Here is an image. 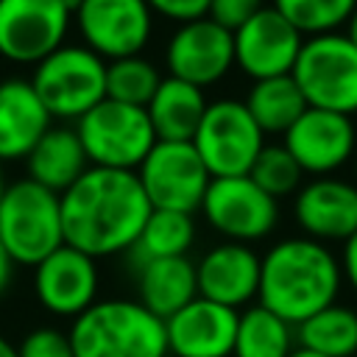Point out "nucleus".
<instances>
[{"label": "nucleus", "mask_w": 357, "mask_h": 357, "mask_svg": "<svg viewBox=\"0 0 357 357\" xmlns=\"http://www.w3.org/2000/svg\"><path fill=\"white\" fill-rule=\"evenodd\" d=\"M153 212L134 170L89 167L61 192L64 243L92 259L128 254Z\"/></svg>", "instance_id": "1"}, {"label": "nucleus", "mask_w": 357, "mask_h": 357, "mask_svg": "<svg viewBox=\"0 0 357 357\" xmlns=\"http://www.w3.org/2000/svg\"><path fill=\"white\" fill-rule=\"evenodd\" d=\"M343 271L337 254L304 234L284 237L262 254L257 304L298 326L318 310L337 301Z\"/></svg>", "instance_id": "2"}, {"label": "nucleus", "mask_w": 357, "mask_h": 357, "mask_svg": "<svg viewBox=\"0 0 357 357\" xmlns=\"http://www.w3.org/2000/svg\"><path fill=\"white\" fill-rule=\"evenodd\" d=\"M67 335L75 357H170L165 321L137 298H98Z\"/></svg>", "instance_id": "3"}, {"label": "nucleus", "mask_w": 357, "mask_h": 357, "mask_svg": "<svg viewBox=\"0 0 357 357\" xmlns=\"http://www.w3.org/2000/svg\"><path fill=\"white\" fill-rule=\"evenodd\" d=\"M0 243L17 265L36 268L64 245L61 195L31 181H11L0 198Z\"/></svg>", "instance_id": "4"}, {"label": "nucleus", "mask_w": 357, "mask_h": 357, "mask_svg": "<svg viewBox=\"0 0 357 357\" xmlns=\"http://www.w3.org/2000/svg\"><path fill=\"white\" fill-rule=\"evenodd\" d=\"M31 86L53 120H81L106 100V61L86 45H61L33 64Z\"/></svg>", "instance_id": "5"}, {"label": "nucleus", "mask_w": 357, "mask_h": 357, "mask_svg": "<svg viewBox=\"0 0 357 357\" xmlns=\"http://www.w3.org/2000/svg\"><path fill=\"white\" fill-rule=\"evenodd\" d=\"M290 75L307 106L357 114V45L343 31L307 36Z\"/></svg>", "instance_id": "6"}, {"label": "nucleus", "mask_w": 357, "mask_h": 357, "mask_svg": "<svg viewBox=\"0 0 357 357\" xmlns=\"http://www.w3.org/2000/svg\"><path fill=\"white\" fill-rule=\"evenodd\" d=\"M78 139L92 167L134 170L156 145V131L148 109L120 100H100L75 123Z\"/></svg>", "instance_id": "7"}, {"label": "nucleus", "mask_w": 357, "mask_h": 357, "mask_svg": "<svg viewBox=\"0 0 357 357\" xmlns=\"http://www.w3.org/2000/svg\"><path fill=\"white\" fill-rule=\"evenodd\" d=\"M192 145L212 178L248 176L259 151L268 145L265 131L251 117L245 100L220 98L204 112Z\"/></svg>", "instance_id": "8"}, {"label": "nucleus", "mask_w": 357, "mask_h": 357, "mask_svg": "<svg viewBox=\"0 0 357 357\" xmlns=\"http://www.w3.org/2000/svg\"><path fill=\"white\" fill-rule=\"evenodd\" d=\"M137 178L153 209L198 212L209 190V170L192 142L156 139L151 153L137 167Z\"/></svg>", "instance_id": "9"}, {"label": "nucleus", "mask_w": 357, "mask_h": 357, "mask_svg": "<svg viewBox=\"0 0 357 357\" xmlns=\"http://www.w3.org/2000/svg\"><path fill=\"white\" fill-rule=\"evenodd\" d=\"M204 220L229 243L265 240L279 223V201L251 176L212 178L201 204Z\"/></svg>", "instance_id": "10"}, {"label": "nucleus", "mask_w": 357, "mask_h": 357, "mask_svg": "<svg viewBox=\"0 0 357 357\" xmlns=\"http://www.w3.org/2000/svg\"><path fill=\"white\" fill-rule=\"evenodd\" d=\"M73 14L64 0H0V56L39 64L64 45Z\"/></svg>", "instance_id": "11"}, {"label": "nucleus", "mask_w": 357, "mask_h": 357, "mask_svg": "<svg viewBox=\"0 0 357 357\" xmlns=\"http://www.w3.org/2000/svg\"><path fill=\"white\" fill-rule=\"evenodd\" d=\"M73 20L84 45L103 61L139 56L153 33V11L145 0H81Z\"/></svg>", "instance_id": "12"}, {"label": "nucleus", "mask_w": 357, "mask_h": 357, "mask_svg": "<svg viewBox=\"0 0 357 357\" xmlns=\"http://www.w3.org/2000/svg\"><path fill=\"white\" fill-rule=\"evenodd\" d=\"M304 39L307 36L293 28L273 6H265L234 31V64L251 81L290 75Z\"/></svg>", "instance_id": "13"}, {"label": "nucleus", "mask_w": 357, "mask_h": 357, "mask_svg": "<svg viewBox=\"0 0 357 357\" xmlns=\"http://www.w3.org/2000/svg\"><path fill=\"white\" fill-rule=\"evenodd\" d=\"M100 271L89 254L61 245L33 268V296L56 318H78L98 301Z\"/></svg>", "instance_id": "14"}, {"label": "nucleus", "mask_w": 357, "mask_h": 357, "mask_svg": "<svg viewBox=\"0 0 357 357\" xmlns=\"http://www.w3.org/2000/svg\"><path fill=\"white\" fill-rule=\"evenodd\" d=\"M165 64L173 78L192 86L218 84L234 67V33L209 17L184 22L167 39Z\"/></svg>", "instance_id": "15"}, {"label": "nucleus", "mask_w": 357, "mask_h": 357, "mask_svg": "<svg viewBox=\"0 0 357 357\" xmlns=\"http://www.w3.org/2000/svg\"><path fill=\"white\" fill-rule=\"evenodd\" d=\"M282 145L298 162L304 173L312 178L332 176L343 167L357 151V128L351 117L326 112V109H307L282 137Z\"/></svg>", "instance_id": "16"}, {"label": "nucleus", "mask_w": 357, "mask_h": 357, "mask_svg": "<svg viewBox=\"0 0 357 357\" xmlns=\"http://www.w3.org/2000/svg\"><path fill=\"white\" fill-rule=\"evenodd\" d=\"M262 257L245 243H218L195 262L198 296L243 312L259 296Z\"/></svg>", "instance_id": "17"}, {"label": "nucleus", "mask_w": 357, "mask_h": 357, "mask_svg": "<svg viewBox=\"0 0 357 357\" xmlns=\"http://www.w3.org/2000/svg\"><path fill=\"white\" fill-rule=\"evenodd\" d=\"M293 218L304 237L343 245L357 231V184L335 176L301 184L293 198Z\"/></svg>", "instance_id": "18"}, {"label": "nucleus", "mask_w": 357, "mask_h": 357, "mask_svg": "<svg viewBox=\"0 0 357 357\" xmlns=\"http://www.w3.org/2000/svg\"><path fill=\"white\" fill-rule=\"evenodd\" d=\"M240 312L223 304L192 298L165 321L170 357H231Z\"/></svg>", "instance_id": "19"}, {"label": "nucleus", "mask_w": 357, "mask_h": 357, "mask_svg": "<svg viewBox=\"0 0 357 357\" xmlns=\"http://www.w3.org/2000/svg\"><path fill=\"white\" fill-rule=\"evenodd\" d=\"M50 126L53 117L28 78L0 81V165L25 162Z\"/></svg>", "instance_id": "20"}, {"label": "nucleus", "mask_w": 357, "mask_h": 357, "mask_svg": "<svg viewBox=\"0 0 357 357\" xmlns=\"http://www.w3.org/2000/svg\"><path fill=\"white\" fill-rule=\"evenodd\" d=\"M134 276H137V301L162 321H167L192 298H198V276H195V262L190 257L151 259L139 265Z\"/></svg>", "instance_id": "21"}, {"label": "nucleus", "mask_w": 357, "mask_h": 357, "mask_svg": "<svg viewBox=\"0 0 357 357\" xmlns=\"http://www.w3.org/2000/svg\"><path fill=\"white\" fill-rule=\"evenodd\" d=\"M28 178L53 190L67 192L92 165L86 159V151L78 139V131L70 126H50V131L33 145V151L25 159Z\"/></svg>", "instance_id": "22"}, {"label": "nucleus", "mask_w": 357, "mask_h": 357, "mask_svg": "<svg viewBox=\"0 0 357 357\" xmlns=\"http://www.w3.org/2000/svg\"><path fill=\"white\" fill-rule=\"evenodd\" d=\"M206 106H209V100L201 86H192L187 81L167 75V78H162L156 95L151 98V103L145 109H148V117H151L159 139L192 142Z\"/></svg>", "instance_id": "23"}, {"label": "nucleus", "mask_w": 357, "mask_h": 357, "mask_svg": "<svg viewBox=\"0 0 357 357\" xmlns=\"http://www.w3.org/2000/svg\"><path fill=\"white\" fill-rule=\"evenodd\" d=\"M195 243V220L187 212L173 209H153L137 237V243L128 251V262L137 271L139 265L151 259H167V257H187V251Z\"/></svg>", "instance_id": "24"}, {"label": "nucleus", "mask_w": 357, "mask_h": 357, "mask_svg": "<svg viewBox=\"0 0 357 357\" xmlns=\"http://www.w3.org/2000/svg\"><path fill=\"white\" fill-rule=\"evenodd\" d=\"M245 106H248L251 117L257 120V126L265 131V137L268 134L284 137L287 128L310 109L293 75L254 81L245 95Z\"/></svg>", "instance_id": "25"}, {"label": "nucleus", "mask_w": 357, "mask_h": 357, "mask_svg": "<svg viewBox=\"0 0 357 357\" xmlns=\"http://www.w3.org/2000/svg\"><path fill=\"white\" fill-rule=\"evenodd\" d=\"M296 343L324 357H357V310L329 304L296 326Z\"/></svg>", "instance_id": "26"}, {"label": "nucleus", "mask_w": 357, "mask_h": 357, "mask_svg": "<svg viewBox=\"0 0 357 357\" xmlns=\"http://www.w3.org/2000/svg\"><path fill=\"white\" fill-rule=\"evenodd\" d=\"M296 346L293 324L262 304H251L240 312L231 357H290Z\"/></svg>", "instance_id": "27"}, {"label": "nucleus", "mask_w": 357, "mask_h": 357, "mask_svg": "<svg viewBox=\"0 0 357 357\" xmlns=\"http://www.w3.org/2000/svg\"><path fill=\"white\" fill-rule=\"evenodd\" d=\"M162 84L153 61L142 56H126L106 61V98L128 106H148Z\"/></svg>", "instance_id": "28"}, {"label": "nucleus", "mask_w": 357, "mask_h": 357, "mask_svg": "<svg viewBox=\"0 0 357 357\" xmlns=\"http://www.w3.org/2000/svg\"><path fill=\"white\" fill-rule=\"evenodd\" d=\"M271 6L304 36H321L346 28L357 0H273Z\"/></svg>", "instance_id": "29"}, {"label": "nucleus", "mask_w": 357, "mask_h": 357, "mask_svg": "<svg viewBox=\"0 0 357 357\" xmlns=\"http://www.w3.org/2000/svg\"><path fill=\"white\" fill-rule=\"evenodd\" d=\"M268 195H273L276 201L279 198H287V195H296L301 190V178H304V170L298 167V162L290 156V151L282 145V142H268L251 173H248Z\"/></svg>", "instance_id": "30"}, {"label": "nucleus", "mask_w": 357, "mask_h": 357, "mask_svg": "<svg viewBox=\"0 0 357 357\" xmlns=\"http://www.w3.org/2000/svg\"><path fill=\"white\" fill-rule=\"evenodd\" d=\"M17 357H75L70 335L56 326H36L17 343Z\"/></svg>", "instance_id": "31"}, {"label": "nucleus", "mask_w": 357, "mask_h": 357, "mask_svg": "<svg viewBox=\"0 0 357 357\" xmlns=\"http://www.w3.org/2000/svg\"><path fill=\"white\" fill-rule=\"evenodd\" d=\"M262 8H265V0H209L206 17L234 33L240 25H245Z\"/></svg>", "instance_id": "32"}, {"label": "nucleus", "mask_w": 357, "mask_h": 357, "mask_svg": "<svg viewBox=\"0 0 357 357\" xmlns=\"http://www.w3.org/2000/svg\"><path fill=\"white\" fill-rule=\"evenodd\" d=\"M145 3L151 6L153 14H159L165 20H173L178 25L201 20V17L209 14V0H145Z\"/></svg>", "instance_id": "33"}, {"label": "nucleus", "mask_w": 357, "mask_h": 357, "mask_svg": "<svg viewBox=\"0 0 357 357\" xmlns=\"http://www.w3.org/2000/svg\"><path fill=\"white\" fill-rule=\"evenodd\" d=\"M340 271H343V282L357 293V231L340 245Z\"/></svg>", "instance_id": "34"}, {"label": "nucleus", "mask_w": 357, "mask_h": 357, "mask_svg": "<svg viewBox=\"0 0 357 357\" xmlns=\"http://www.w3.org/2000/svg\"><path fill=\"white\" fill-rule=\"evenodd\" d=\"M14 259H11V254L6 251V245L0 243V293H6V287L11 284V279H14Z\"/></svg>", "instance_id": "35"}, {"label": "nucleus", "mask_w": 357, "mask_h": 357, "mask_svg": "<svg viewBox=\"0 0 357 357\" xmlns=\"http://www.w3.org/2000/svg\"><path fill=\"white\" fill-rule=\"evenodd\" d=\"M0 357H17V346L6 335H0Z\"/></svg>", "instance_id": "36"}, {"label": "nucleus", "mask_w": 357, "mask_h": 357, "mask_svg": "<svg viewBox=\"0 0 357 357\" xmlns=\"http://www.w3.org/2000/svg\"><path fill=\"white\" fill-rule=\"evenodd\" d=\"M354 45H357V8H354V14L349 17V22H346V31H343Z\"/></svg>", "instance_id": "37"}, {"label": "nucleus", "mask_w": 357, "mask_h": 357, "mask_svg": "<svg viewBox=\"0 0 357 357\" xmlns=\"http://www.w3.org/2000/svg\"><path fill=\"white\" fill-rule=\"evenodd\" d=\"M290 357H324V354H315V351H310V349H301V346H296V351H293Z\"/></svg>", "instance_id": "38"}, {"label": "nucleus", "mask_w": 357, "mask_h": 357, "mask_svg": "<svg viewBox=\"0 0 357 357\" xmlns=\"http://www.w3.org/2000/svg\"><path fill=\"white\" fill-rule=\"evenodd\" d=\"M64 6L70 8V14L75 17V11H78V6H81V0H64Z\"/></svg>", "instance_id": "39"}, {"label": "nucleus", "mask_w": 357, "mask_h": 357, "mask_svg": "<svg viewBox=\"0 0 357 357\" xmlns=\"http://www.w3.org/2000/svg\"><path fill=\"white\" fill-rule=\"evenodd\" d=\"M6 187H8V184H6V176H3V167H0V198H3V192H6Z\"/></svg>", "instance_id": "40"}]
</instances>
